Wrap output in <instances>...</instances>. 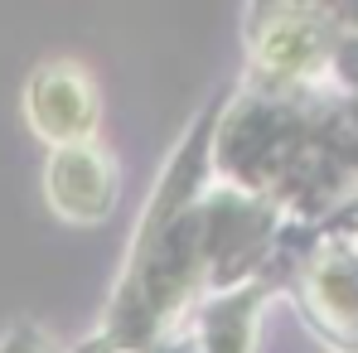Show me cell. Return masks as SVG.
<instances>
[{"mask_svg": "<svg viewBox=\"0 0 358 353\" xmlns=\"http://www.w3.org/2000/svg\"><path fill=\"white\" fill-rule=\"evenodd\" d=\"M29 117L34 126L59 141V145H78L87 141L92 121H97V92H92V78L73 63H54L34 78L29 87Z\"/></svg>", "mask_w": 358, "mask_h": 353, "instance_id": "obj_1", "label": "cell"}, {"mask_svg": "<svg viewBox=\"0 0 358 353\" xmlns=\"http://www.w3.org/2000/svg\"><path fill=\"white\" fill-rule=\"evenodd\" d=\"M49 199L63 218H78V223H97L107 218L112 208V165L97 145L78 141V145H63L49 165Z\"/></svg>", "mask_w": 358, "mask_h": 353, "instance_id": "obj_2", "label": "cell"}]
</instances>
